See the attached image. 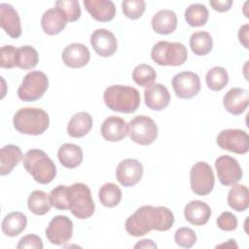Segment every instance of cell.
I'll use <instances>...</instances> for the list:
<instances>
[{
  "mask_svg": "<svg viewBox=\"0 0 249 249\" xmlns=\"http://www.w3.org/2000/svg\"><path fill=\"white\" fill-rule=\"evenodd\" d=\"M143 176L142 163L134 159H125L117 166L116 177L119 183L124 187L136 185Z\"/></svg>",
  "mask_w": 249,
  "mask_h": 249,
  "instance_id": "5bb4252c",
  "label": "cell"
},
{
  "mask_svg": "<svg viewBox=\"0 0 249 249\" xmlns=\"http://www.w3.org/2000/svg\"><path fill=\"white\" fill-rule=\"evenodd\" d=\"M127 125V134L133 142L139 145H150L158 137V126L155 121L148 116H136Z\"/></svg>",
  "mask_w": 249,
  "mask_h": 249,
  "instance_id": "ba28073f",
  "label": "cell"
},
{
  "mask_svg": "<svg viewBox=\"0 0 249 249\" xmlns=\"http://www.w3.org/2000/svg\"><path fill=\"white\" fill-rule=\"evenodd\" d=\"M98 197L104 206L115 207L122 199V191L116 184L106 183L100 187Z\"/></svg>",
  "mask_w": 249,
  "mask_h": 249,
  "instance_id": "836d02e7",
  "label": "cell"
},
{
  "mask_svg": "<svg viewBox=\"0 0 249 249\" xmlns=\"http://www.w3.org/2000/svg\"><path fill=\"white\" fill-rule=\"evenodd\" d=\"M13 124L15 128L20 133L39 135L49 127L50 119L47 112L41 108L25 107L16 112Z\"/></svg>",
  "mask_w": 249,
  "mask_h": 249,
  "instance_id": "277c9868",
  "label": "cell"
},
{
  "mask_svg": "<svg viewBox=\"0 0 249 249\" xmlns=\"http://www.w3.org/2000/svg\"><path fill=\"white\" fill-rule=\"evenodd\" d=\"M151 56L159 65L179 66L187 60L188 51L182 43L160 41L153 46Z\"/></svg>",
  "mask_w": 249,
  "mask_h": 249,
  "instance_id": "8992f818",
  "label": "cell"
},
{
  "mask_svg": "<svg viewBox=\"0 0 249 249\" xmlns=\"http://www.w3.org/2000/svg\"><path fill=\"white\" fill-rule=\"evenodd\" d=\"M67 17L59 8H51L47 10L41 18V25L45 33L48 35H55L60 33L66 26Z\"/></svg>",
  "mask_w": 249,
  "mask_h": 249,
  "instance_id": "44dd1931",
  "label": "cell"
},
{
  "mask_svg": "<svg viewBox=\"0 0 249 249\" xmlns=\"http://www.w3.org/2000/svg\"><path fill=\"white\" fill-rule=\"evenodd\" d=\"M190 47L195 54L205 55L209 53L212 50V37L206 31L195 32L190 38Z\"/></svg>",
  "mask_w": 249,
  "mask_h": 249,
  "instance_id": "f546056e",
  "label": "cell"
},
{
  "mask_svg": "<svg viewBox=\"0 0 249 249\" xmlns=\"http://www.w3.org/2000/svg\"><path fill=\"white\" fill-rule=\"evenodd\" d=\"M248 28H249V25L244 24L243 26H241L239 28V31H238L239 42L243 45V47L245 49L249 48V45H248Z\"/></svg>",
  "mask_w": 249,
  "mask_h": 249,
  "instance_id": "f6af8a7d",
  "label": "cell"
},
{
  "mask_svg": "<svg viewBox=\"0 0 249 249\" xmlns=\"http://www.w3.org/2000/svg\"><path fill=\"white\" fill-rule=\"evenodd\" d=\"M39 61V54L37 51L28 45L22 46L18 49L16 55L17 67L23 70H29L34 68Z\"/></svg>",
  "mask_w": 249,
  "mask_h": 249,
  "instance_id": "1f68e13d",
  "label": "cell"
},
{
  "mask_svg": "<svg viewBox=\"0 0 249 249\" xmlns=\"http://www.w3.org/2000/svg\"><path fill=\"white\" fill-rule=\"evenodd\" d=\"M49 87V79L44 72H28L18 89V98L22 101H35L40 99Z\"/></svg>",
  "mask_w": 249,
  "mask_h": 249,
  "instance_id": "52a82bcc",
  "label": "cell"
},
{
  "mask_svg": "<svg viewBox=\"0 0 249 249\" xmlns=\"http://www.w3.org/2000/svg\"><path fill=\"white\" fill-rule=\"evenodd\" d=\"M205 80L207 87L211 90L219 91L227 86L229 82V75L225 68L214 66L206 73Z\"/></svg>",
  "mask_w": 249,
  "mask_h": 249,
  "instance_id": "e575fe53",
  "label": "cell"
},
{
  "mask_svg": "<svg viewBox=\"0 0 249 249\" xmlns=\"http://www.w3.org/2000/svg\"><path fill=\"white\" fill-rule=\"evenodd\" d=\"M27 225L26 216L18 211H14L5 216L2 221V231L8 236H17L22 232Z\"/></svg>",
  "mask_w": 249,
  "mask_h": 249,
  "instance_id": "83f0119b",
  "label": "cell"
},
{
  "mask_svg": "<svg viewBox=\"0 0 249 249\" xmlns=\"http://www.w3.org/2000/svg\"><path fill=\"white\" fill-rule=\"evenodd\" d=\"M216 223L219 229L226 231H234L237 227V219L235 215H233L231 212H229V211H225L221 213V215L217 218Z\"/></svg>",
  "mask_w": 249,
  "mask_h": 249,
  "instance_id": "b9f144b4",
  "label": "cell"
},
{
  "mask_svg": "<svg viewBox=\"0 0 249 249\" xmlns=\"http://www.w3.org/2000/svg\"><path fill=\"white\" fill-rule=\"evenodd\" d=\"M51 205L58 210H67L68 199H67V186L58 185L49 195Z\"/></svg>",
  "mask_w": 249,
  "mask_h": 249,
  "instance_id": "8d00e7d4",
  "label": "cell"
},
{
  "mask_svg": "<svg viewBox=\"0 0 249 249\" xmlns=\"http://www.w3.org/2000/svg\"><path fill=\"white\" fill-rule=\"evenodd\" d=\"M57 158L64 167L73 169L82 163L83 151L76 144L65 143L59 147L57 151Z\"/></svg>",
  "mask_w": 249,
  "mask_h": 249,
  "instance_id": "d4e9b609",
  "label": "cell"
},
{
  "mask_svg": "<svg viewBox=\"0 0 249 249\" xmlns=\"http://www.w3.org/2000/svg\"><path fill=\"white\" fill-rule=\"evenodd\" d=\"M157 244L151 239H142L134 245V248H157Z\"/></svg>",
  "mask_w": 249,
  "mask_h": 249,
  "instance_id": "bcb514c9",
  "label": "cell"
},
{
  "mask_svg": "<svg viewBox=\"0 0 249 249\" xmlns=\"http://www.w3.org/2000/svg\"><path fill=\"white\" fill-rule=\"evenodd\" d=\"M217 144L223 150L243 155L249 150V136L241 129H224L217 136Z\"/></svg>",
  "mask_w": 249,
  "mask_h": 249,
  "instance_id": "30bf717a",
  "label": "cell"
},
{
  "mask_svg": "<svg viewBox=\"0 0 249 249\" xmlns=\"http://www.w3.org/2000/svg\"><path fill=\"white\" fill-rule=\"evenodd\" d=\"M176 96L182 99H190L200 90V79L192 71H184L176 74L171 81Z\"/></svg>",
  "mask_w": 249,
  "mask_h": 249,
  "instance_id": "7c38bea8",
  "label": "cell"
},
{
  "mask_svg": "<svg viewBox=\"0 0 249 249\" xmlns=\"http://www.w3.org/2000/svg\"><path fill=\"white\" fill-rule=\"evenodd\" d=\"M90 44L94 52L103 57L113 55L118 48V42L115 35L104 28L96 29L91 33Z\"/></svg>",
  "mask_w": 249,
  "mask_h": 249,
  "instance_id": "9a60e30c",
  "label": "cell"
},
{
  "mask_svg": "<svg viewBox=\"0 0 249 249\" xmlns=\"http://www.w3.org/2000/svg\"><path fill=\"white\" fill-rule=\"evenodd\" d=\"M0 25L12 38L17 39L21 35L20 19L14 7L7 3L0 4Z\"/></svg>",
  "mask_w": 249,
  "mask_h": 249,
  "instance_id": "d6986e66",
  "label": "cell"
},
{
  "mask_svg": "<svg viewBox=\"0 0 249 249\" xmlns=\"http://www.w3.org/2000/svg\"><path fill=\"white\" fill-rule=\"evenodd\" d=\"M27 206L35 215H45L51 209V202L48 195L40 190L33 191L27 198Z\"/></svg>",
  "mask_w": 249,
  "mask_h": 249,
  "instance_id": "4dcf8cb0",
  "label": "cell"
},
{
  "mask_svg": "<svg viewBox=\"0 0 249 249\" xmlns=\"http://www.w3.org/2000/svg\"><path fill=\"white\" fill-rule=\"evenodd\" d=\"M18 249L31 248V249H42L43 242L42 239L36 234H27L21 237L17 245Z\"/></svg>",
  "mask_w": 249,
  "mask_h": 249,
  "instance_id": "7bdbcfd3",
  "label": "cell"
},
{
  "mask_svg": "<svg viewBox=\"0 0 249 249\" xmlns=\"http://www.w3.org/2000/svg\"><path fill=\"white\" fill-rule=\"evenodd\" d=\"M84 5L86 10L97 21H110L116 15L115 4L110 0H85Z\"/></svg>",
  "mask_w": 249,
  "mask_h": 249,
  "instance_id": "7402d4cb",
  "label": "cell"
},
{
  "mask_svg": "<svg viewBox=\"0 0 249 249\" xmlns=\"http://www.w3.org/2000/svg\"><path fill=\"white\" fill-rule=\"evenodd\" d=\"M106 106L115 112L130 114L140 105V93L132 87L113 85L108 87L103 94Z\"/></svg>",
  "mask_w": 249,
  "mask_h": 249,
  "instance_id": "7a4b0ae2",
  "label": "cell"
},
{
  "mask_svg": "<svg viewBox=\"0 0 249 249\" xmlns=\"http://www.w3.org/2000/svg\"><path fill=\"white\" fill-rule=\"evenodd\" d=\"M128 131V125L125 121L117 116H110L104 120L101 124L100 132L102 137L110 142L123 140Z\"/></svg>",
  "mask_w": 249,
  "mask_h": 249,
  "instance_id": "ffe728a7",
  "label": "cell"
},
{
  "mask_svg": "<svg viewBox=\"0 0 249 249\" xmlns=\"http://www.w3.org/2000/svg\"><path fill=\"white\" fill-rule=\"evenodd\" d=\"M208 10L202 4H191L185 11V19L190 26L197 27L204 25L208 20Z\"/></svg>",
  "mask_w": 249,
  "mask_h": 249,
  "instance_id": "d6a6232c",
  "label": "cell"
},
{
  "mask_svg": "<svg viewBox=\"0 0 249 249\" xmlns=\"http://www.w3.org/2000/svg\"><path fill=\"white\" fill-rule=\"evenodd\" d=\"M22 157L20 148L16 145L10 144L2 147L0 151V174L4 176L11 173Z\"/></svg>",
  "mask_w": 249,
  "mask_h": 249,
  "instance_id": "484cf974",
  "label": "cell"
},
{
  "mask_svg": "<svg viewBox=\"0 0 249 249\" xmlns=\"http://www.w3.org/2000/svg\"><path fill=\"white\" fill-rule=\"evenodd\" d=\"M17 52L18 49L12 45L3 46L0 51V66L7 69L16 67Z\"/></svg>",
  "mask_w": 249,
  "mask_h": 249,
  "instance_id": "60d3db41",
  "label": "cell"
},
{
  "mask_svg": "<svg viewBox=\"0 0 249 249\" xmlns=\"http://www.w3.org/2000/svg\"><path fill=\"white\" fill-rule=\"evenodd\" d=\"M174 224V215L165 206L144 205L125 221V230L132 236H142L149 231H168Z\"/></svg>",
  "mask_w": 249,
  "mask_h": 249,
  "instance_id": "6da1fadb",
  "label": "cell"
},
{
  "mask_svg": "<svg viewBox=\"0 0 249 249\" xmlns=\"http://www.w3.org/2000/svg\"><path fill=\"white\" fill-rule=\"evenodd\" d=\"M210 6L217 12L224 13L231 9L232 5L231 0H211L209 1Z\"/></svg>",
  "mask_w": 249,
  "mask_h": 249,
  "instance_id": "ee69618b",
  "label": "cell"
},
{
  "mask_svg": "<svg viewBox=\"0 0 249 249\" xmlns=\"http://www.w3.org/2000/svg\"><path fill=\"white\" fill-rule=\"evenodd\" d=\"M157 78V73L151 65L148 64H139L132 71L133 81L141 87L148 88L154 84Z\"/></svg>",
  "mask_w": 249,
  "mask_h": 249,
  "instance_id": "d590c367",
  "label": "cell"
},
{
  "mask_svg": "<svg viewBox=\"0 0 249 249\" xmlns=\"http://www.w3.org/2000/svg\"><path fill=\"white\" fill-rule=\"evenodd\" d=\"M184 216L192 225L202 226L208 222L211 216V209L204 201L192 200L185 206Z\"/></svg>",
  "mask_w": 249,
  "mask_h": 249,
  "instance_id": "603a6c76",
  "label": "cell"
},
{
  "mask_svg": "<svg viewBox=\"0 0 249 249\" xmlns=\"http://www.w3.org/2000/svg\"><path fill=\"white\" fill-rule=\"evenodd\" d=\"M249 92L241 88L231 89L223 98L225 109L232 115H241L248 107Z\"/></svg>",
  "mask_w": 249,
  "mask_h": 249,
  "instance_id": "ac0fdd59",
  "label": "cell"
},
{
  "mask_svg": "<svg viewBox=\"0 0 249 249\" xmlns=\"http://www.w3.org/2000/svg\"><path fill=\"white\" fill-rule=\"evenodd\" d=\"M144 99L148 108L155 111H160L169 104L170 94L163 85L154 83L145 89Z\"/></svg>",
  "mask_w": 249,
  "mask_h": 249,
  "instance_id": "2e32d148",
  "label": "cell"
},
{
  "mask_svg": "<svg viewBox=\"0 0 249 249\" xmlns=\"http://www.w3.org/2000/svg\"><path fill=\"white\" fill-rule=\"evenodd\" d=\"M228 203L237 212L245 211L249 206V192L245 185H232L228 194Z\"/></svg>",
  "mask_w": 249,
  "mask_h": 249,
  "instance_id": "f1b7e54d",
  "label": "cell"
},
{
  "mask_svg": "<svg viewBox=\"0 0 249 249\" xmlns=\"http://www.w3.org/2000/svg\"><path fill=\"white\" fill-rule=\"evenodd\" d=\"M122 9L126 18L137 19L145 12L146 3L144 0H124L122 2Z\"/></svg>",
  "mask_w": 249,
  "mask_h": 249,
  "instance_id": "74e56055",
  "label": "cell"
},
{
  "mask_svg": "<svg viewBox=\"0 0 249 249\" xmlns=\"http://www.w3.org/2000/svg\"><path fill=\"white\" fill-rule=\"evenodd\" d=\"M152 27L156 33L167 35L177 27V16L171 10H160L152 18Z\"/></svg>",
  "mask_w": 249,
  "mask_h": 249,
  "instance_id": "cb8c5ba5",
  "label": "cell"
},
{
  "mask_svg": "<svg viewBox=\"0 0 249 249\" xmlns=\"http://www.w3.org/2000/svg\"><path fill=\"white\" fill-rule=\"evenodd\" d=\"M73 222L64 215L54 216L46 229L48 240L54 245H63L72 237Z\"/></svg>",
  "mask_w": 249,
  "mask_h": 249,
  "instance_id": "8fae6325",
  "label": "cell"
},
{
  "mask_svg": "<svg viewBox=\"0 0 249 249\" xmlns=\"http://www.w3.org/2000/svg\"><path fill=\"white\" fill-rule=\"evenodd\" d=\"M175 242L183 248H191L196 241V232L190 228H180L174 234Z\"/></svg>",
  "mask_w": 249,
  "mask_h": 249,
  "instance_id": "ab89813d",
  "label": "cell"
},
{
  "mask_svg": "<svg viewBox=\"0 0 249 249\" xmlns=\"http://www.w3.org/2000/svg\"><path fill=\"white\" fill-rule=\"evenodd\" d=\"M67 199L69 210L78 219L84 220L93 215L95 205L90 190L86 184L74 183L67 186Z\"/></svg>",
  "mask_w": 249,
  "mask_h": 249,
  "instance_id": "5b68a950",
  "label": "cell"
},
{
  "mask_svg": "<svg viewBox=\"0 0 249 249\" xmlns=\"http://www.w3.org/2000/svg\"><path fill=\"white\" fill-rule=\"evenodd\" d=\"M192 191L197 196L209 195L214 187L215 178L211 166L205 161H197L190 171Z\"/></svg>",
  "mask_w": 249,
  "mask_h": 249,
  "instance_id": "9c48e42d",
  "label": "cell"
},
{
  "mask_svg": "<svg viewBox=\"0 0 249 249\" xmlns=\"http://www.w3.org/2000/svg\"><path fill=\"white\" fill-rule=\"evenodd\" d=\"M91 127V116L87 112H79L70 119L67 125V132L71 137L80 138L88 134Z\"/></svg>",
  "mask_w": 249,
  "mask_h": 249,
  "instance_id": "4316f807",
  "label": "cell"
},
{
  "mask_svg": "<svg viewBox=\"0 0 249 249\" xmlns=\"http://www.w3.org/2000/svg\"><path fill=\"white\" fill-rule=\"evenodd\" d=\"M90 53L81 43H72L66 46L62 52V60L70 68H81L89 63Z\"/></svg>",
  "mask_w": 249,
  "mask_h": 249,
  "instance_id": "e0dca14e",
  "label": "cell"
},
{
  "mask_svg": "<svg viewBox=\"0 0 249 249\" xmlns=\"http://www.w3.org/2000/svg\"><path fill=\"white\" fill-rule=\"evenodd\" d=\"M22 163L25 170L40 184L51 183L56 175L54 162L42 150H28L23 155Z\"/></svg>",
  "mask_w": 249,
  "mask_h": 249,
  "instance_id": "3957f363",
  "label": "cell"
},
{
  "mask_svg": "<svg viewBox=\"0 0 249 249\" xmlns=\"http://www.w3.org/2000/svg\"><path fill=\"white\" fill-rule=\"evenodd\" d=\"M55 7L64 12L68 21H76L81 17V7L77 0L56 1Z\"/></svg>",
  "mask_w": 249,
  "mask_h": 249,
  "instance_id": "f35d334b",
  "label": "cell"
},
{
  "mask_svg": "<svg viewBox=\"0 0 249 249\" xmlns=\"http://www.w3.org/2000/svg\"><path fill=\"white\" fill-rule=\"evenodd\" d=\"M215 167L218 179L224 186H232L242 178V169L238 161L228 155L217 158Z\"/></svg>",
  "mask_w": 249,
  "mask_h": 249,
  "instance_id": "4fadbf2b",
  "label": "cell"
}]
</instances>
